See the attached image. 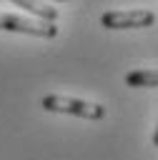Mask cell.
<instances>
[{"mask_svg": "<svg viewBox=\"0 0 158 160\" xmlns=\"http://www.w3.org/2000/svg\"><path fill=\"white\" fill-rule=\"evenodd\" d=\"M40 108L48 112H65V115H75L83 120H103L105 118V108L98 102H88L80 98H70V95H45L40 100Z\"/></svg>", "mask_w": 158, "mask_h": 160, "instance_id": "1", "label": "cell"}, {"mask_svg": "<svg viewBox=\"0 0 158 160\" xmlns=\"http://www.w3.org/2000/svg\"><path fill=\"white\" fill-rule=\"evenodd\" d=\"M155 22V12L150 10H108L100 15V25L108 30H138L150 28Z\"/></svg>", "mask_w": 158, "mask_h": 160, "instance_id": "2", "label": "cell"}, {"mask_svg": "<svg viewBox=\"0 0 158 160\" xmlns=\"http://www.w3.org/2000/svg\"><path fill=\"white\" fill-rule=\"evenodd\" d=\"M0 30L35 35V38H55L58 35V25L55 22L25 18V15H13V12H0Z\"/></svg>", "mask_w": 158, "mask_h": 160, "instance_id": "3", "label": "cell"}, {"mask_svg": "<svg viewBox=\"0 0 158 160\" xmlns=\"http://www.w3.org/2000/svg\"><path fill=\"white\" fill-rule=\"evenodd\" d=\"M15 5H20L25 12L35 15V20H45V22H55L58 20V8L40 2V0H13Z\"/></svg>", "mask_w": 158, "mask_h": 160, "instance_id": "4", "label": "cell"}, {"mask_svg": "<svg viewBox=\"0 0 158 160\" xmlns=\"http://www.w3.org/2000/svg\"><path fill=\"white\" fill-rule=\"evenodd\" d=\"M125 85H130V88H158V68L155 70H133V72H128Z\"/></svg>", "mask_w": 158, "mask_h": 160, "instance_id": "5", "label": "cell"}, {"mask_svg": "<svg viewBox=\"0 0 158 160\" xmlns=\"http://www.w3.org/2000/svg\"><path fill=\"white\" fill-rule=\"evenodd\" d=\"M153 145L158 148V125H155V130H153Z\"/></svg>", "mask_w": 158, "mask_h": 160, "instance_id": "6", "label": "cell"}, {"mask_svg": "<svg viewBox=\"0 0 158 160\" xmlns=\"http://www.w3.org/2000/svg\"><path fill=\"white\" fill-rule=\"evenodd\" d=\"M40 2H63V0H40Z\"/></svg>", "mask_w": 158, "mask_h": 160, "instance_id": "7", "label": "cell"}]
</instances>
